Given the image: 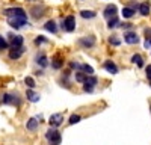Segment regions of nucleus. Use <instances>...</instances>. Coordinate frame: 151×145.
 I'll list each match as a JSON object with an SVG mask.
<instances>
[{"mask_svg": "<svg viewBox=\"0 0 151 145\" xmlns=\"http://www.w3.org/2000/svg\"><path fill=\"white\" fill-rule=\"evenodd\" d=\"M83 91L85 92H92L94 86H92V85H88V83H83Z\"/></svg>", "mask_w": 151, "mask_h": 145, "instance_id": "72a5a7b5", "label": "nucleus"}, {"mask_svg": "<svg viewBox=\"0 0 151 145\" xmlns=\"http://www.w3.org/2000/svg\"><path fill=\"white\" fill-rule=\"evenodd\" d=\"M118 26H119V20H118L116 15L107 20V27H109V29H115V27H118Z\"/></svg>", "mask_w": 151, "mask_h": 145, "instance_id": "4be33fe9", "label": "nucleus"}, {"mask_svg": "<svg viewBox=\"0 0 151 145\" xmlns=\"http://www.w3.org/2000/svg\"><path fill=\"white\" fill-rule=\"evenodd\" d=\"M45 139L50 142V145H59L62 142V136H60V131L56 127H52L50 130H47L45 133Z\"/></svg>", "mask_w": 151, "mask_h": 145, "instance_id": "f257e3e1", "label": "nucleus"}, {"mask_svg": "<svg viewBox=\"0 0 151 145\" xmlns=\"http://www.w3.org/2000/svg\"><path fill=\"white\" fill-rule=\"evenodd\" d=\"M150 12H151V6H150L148 2H144V3L139 5V14H141L142 17H148Z\"/></svg>", "mask_w": 151, "mask_h": 145, "instance_id": "a211bd4d", "label": "nucleus"}, {"mask_svg": "<svg viewBox=\"0 0 151 145\" xmlns=\"http://www.w3.org/2000/svg\"><path fill=\"white\" fill-rule=\"evenodd\" d=\"M48 123L52 127H59L62 123H64V113H53L52 116L48 118Z\"/></svg>", "mask_w": 151, "mask_h": 145, "instance_id": "1a4fd4ad", "label": "nucleus"}, {"mask_svg": "<svg viewBox=\"0 0 151 145\" xmlns=\"http://www.w3.org/2000/svg\"><path fill=\"white\" fill-rule=\"evenodd\" d=\"M83 83H88V85H92V86H95V85L98 83V79H97L95 76L89 74V76H86V80H85Z\"/></svg>", "mask_w": 151, "mask_h": 145, "instance_id": "393cba45", "label": "nucleus"}, {"mask_svg": "<svg viewBox=\"0 0 151 145\" xmlns=\"http://www.w3.org/2000/svg\"><path fill=\"white\" fill-rule=\"evenodd\" d=\"M62 67H64V57H62L60 55H55L52 57V68L53 70H60Z\"/></svg>", "mask_w": 151, "mask_h": 145, "instance_id": "ddd939ff", "label": "nucleus"}, {"mask_svg": "<svg viewBox=\"0 0 151 145\" xmlns=\"http://www.w3.org/2000/svg\"><path fill=\"white\" fill-rule=\"evenodd\" d=\"M109 42H110L112 45H119V44H121L119 38H118V36H115V35H113V36H109Z\"/></svg>", "mask_w": 151, "mask_h": 145, "instance_id": "2f4dec72", "label": "nucleus"}, {"mask_svg": "<svg viewBox=\"0 0 151 145\" xmlns=\"http://www.w3.org/2000/svg\"><path fill=\"white\" fill-rule=\"evenodd\" d=\"M80 17L82 18H85V20H92V18H95L97 17V12L95 11H80Z\"/></svg>", "mask_w": 151, "mask_h": 145, "instance_id": "412c9836", "label": "nucleus"}, {"mask_svg": "<svg viewBox=\"0 0 151 145\" xmlns=\"http://www.w3.org/2000/svg\"><path fill=\"white\" fill-rule=\"evenodd\" d=\"M35 45H41V44H45V42H48V39L45 38V36L44 35H40V36H36V38H35Z\"/></svg>", "mask_w": 151, "mask_h": 145, "instance_id": "cd10ccee", "label": "nucleus"}, {"mask_svg": "<svg viewBox=\"0 0 151 145\" xmlns=\"http://www.w3.org/2000/svg\"><path fill=\"white\" fill-rule=\"evenodd\" d=\"M35 62L40 65L41 68H45L47 65H48V57L45 56V53L44 52H40L36 56H35Z\"/></svg>", "mask_w": 151, "mask_h": 145, "instance_id": "f8f14e48", "label": "nucleus"}, {"mask_svg": "<svg viewBox=\"0 0 151 145\" xmlns=\"http://www.w3.org/2000/svg\"><path fill=\"white\" fill-rule=\"evenodd\" d=\"M77 42L83 48H92L95 45V38H94V36H83V38H80Z\"/></svg>", "mask_w": 151, "mask_h": 145, "instance_id": "6e6552de", "label": "nucleus"}, {"mask_svg": "<svg viewBox=\"0 0 151 145\" xmlns=\"http://www.w3.org/2000/svg\"><path fill=\"white\" fill-rule=\"evenodd\" d=\"M145 74H147V79L151 80V65H148V67L145 68Z\"/></svg>", "mask_w": 151, "mask_h": 145, "instance_id": "f704fd0d", "label": "nucleus"}, {"mask_svg": "<svg viewBox=\"0 0 151 145\" xmlns=\"http://www.w3.org/2000/svg\"><path fill=\"white\" fill-rule=\"evenodd\" d=\"M124 42H127L130 45L137 44L139 42V36H137V33L133 32V30H127V32H124Z\"/></svg>", "mask_w": 151, "mask_h": 145, "instance_id": "0eeeda50", "label": "nucleus"}, {"mask_svg": "<svg viewBox=\"0 0 151 145\" xmlns=\"http://www.w3.org/2000/svg\"><path fill=\"white\" fill-rule=\"evenodd\" d=\"M86 76H88V74H85L83 71H76V82L83 83V82L86 80Z\"/></svg>", "mask_w": 151, "mask_h": 145, "instance_id": "a878e982", "label": "nucleus"}, {"mask_svg": "<svg viewBox=\"0 0 151 145\" xmlns=\"http://www.w3.org/2000/svg\"><path fill=\"white\" fill-rule=\"evenodd\" d=\"M44 14H45V8L41 5H36V6H33L32 9H30V15L35 18V20H40V18H42L44 17Z\"/></svg>", "mask_w": 151, "mask_h": 145, "instance_id": "9d476101", "label": "nucleus"}, {"mask_svg": "<svg viewBox=\"0 0 151 145\" xmlns=\"http://www.w3.org/2000/svg\"><path fill=\"white\" fill-rule=\"evenodd\" d=\"M11 36V41H9V47H21L24 39H23V36L21 35H9Z\"/></svg>", "mask_w": 151, "mask_h": 145, "instance_id": "4468645a", "label": "nucleus"}, {"mask_svg": "<svg viewBox=\"0 0 151 145\" xmlns=\"http://www.w3.org/2000/svg\"><path fill=\"white\" fill-rule=\"evenodd\" d=\"M38 119L36 118H30L29 121H27V124H26V128L29 130V131H36V128H38Z\"/></svg>", "mask_w": 151, "mask_h": 145, "instance_id": "aec40b11", "label": "nucleus"}, {"mask_svg": "<svg viewBox=\"0 0 151 145\" xmlns=\"http://www.w3.org/2000/svg\"><path fill=\"white\" fill-rule=\"evenodd\" d=\"M144 45H145V48H150V47H151V45H150V42H148V39L145 41V44H144Z\"/></svg>", "mask_w": 151, "mask_h": 145, "instance_id": "e433bc0d", "label": "nucleus"}, {"mask_svg": "<svg viewBox=\"0 0 151 145\" xmlns=\"http://www.w3.org/2000/svg\"><path fill=\"white\" fill-rule=\"evenodd\" d=\"M103 68L109 72V74H116L118 72V67L115 65V62H112V60H106L103 64Z\"/></svg>", "mask_w": 151, "mask_h": 145, "instance_id": "dca6fc26", "label": "nucleus"}, {"mask_svg": "<svg viewBox=\"0 0 151 145\" xmlns=\"http://www.w3.org/2000/svg\"><path fill=\"white\" fill-rule=\"evenodd\" d=\"M44 29H45L47 32L56 33V32H58V24H56L55 20H48V21H45V24H44Z\"/></svg>", "mask_w": 151, "mask_h": 145, "instance_id": "f3484780", "label": "nucleus"}, {"mask_svg": "<svg viewBox=\"0 0 151 145\" xmlns=\"http://www.w3.org/2000/svg\"><path fill=\"white\" fill-rule=\"evenodd\" d=\"M24 83H26V86L27 88H30V89H33L35 86H36V83H35V80L30 77V76H27L26 79H24Z\"/></svg>", "mask_w": 151, "mask_h": 145, "instance_id": "c756f323", "label": "nucleus"}, {"mask_svg": "<svg viewBox=\"0 0 151 145\" xmlns=\"http://www.w3.org/2000/svg\"><path fill=\"white\" fill-rule=\"evenodd\" d=\"M26 98L30 101V103H38V101H40V98H41V95L40 94H38V92H35L33 89H27L26 91Z\"/></svg>", "mask_w": 151, "mask_h": 145, "instance_id": "2eb2a0df", "label": "nucleus"}, {"mask_svg": "<svg viewBox=\"0 0 151 145\" xmlns=\"http://www.w3.org/2000/svg\"><path fill=\"white\" fill-rule=\"evenodd\" d=\"M139 5H141V3H139V2H134V0L129 2V8H132V9H134V11H136V9L139 11Z\"/></svg>", "mask_w": 151, "mask_h": 145, "instance_id": "473e14b6", "label": "nucleus"}, {"mask_svg": "<svg viewBox=\"0 0 151 145\" xmlns=\"http://www.w3.org/2000/svg\"><path fill=\"white\" fill-rule=\"evenodd\" d=\"M8 23L12 29H21L23 26L27 24V18H18V17H9Z\"/></svg>", "mask_w": 151, "mask_h": 145, "instance_id": "20e7f679", "label": "nucleus"}, {"mask_svg": "<svg viewBox=\"0 0 151 145\" xmlns=\"http://www.w3.org/2000/svg\"><path fill=\"white\" fill-rule=\"evenodd\" d=\"M9 48V42L3 38L2 35H0V52H3V50H8Z\"/></svg>", "mask_w": 151, "mask_h": 145, "instance_id": "bb28decb", "label": "nucleus"}, {"mask_svg": "<svg viewBox=\"0 0 151 145\" xmlns=\"http://www.w3.org/2000/svg\"><path fill=\"white\" fill-rule=\"evenodd\" d=\"M68 67L71 70H76V71H80L82 70V64H79V62H68Z\"/></svg>", "mask_w": 151, "mask_h": 145, "instance_id": "7c9ffc66", "label": "nucleus"}, {"mask_svg": "<svg viewBox=\"0 0 151 145\" xmlns=\"http://www.w3.org/2000/svg\"><path fill=\"white\" fill-rule=\"evenodd\" d=\"M121 14H122V17H124L125 20H130V18H133V17H134L136 11H134V9H132V8H129V6H124V8H122V11H121Z\"/></svg>", "mask_w": 151, "mask_h": 145, "instance_id": "6ab92c4d", "label": "nucleus"}, {"mask_svg": "<svg viewBox=\"0 0 151 145\" xmlns=\"http://www.w3.org/2000/svg\"><path fill=\"white\" fill-rule=\"evenodd\" d=\"M132 64H136L139 68H142V67H144V59H142V56H141V55H133V56H132Z\"/></svg>", "mask_w": 151, "mask_h": 145, "instance_id": "5701e85b", "label": "nucleus"}, {"mask_svg": "<svg viewBox=\"0 0 151 145\" xmlns=\"http://www.w3.org/2000/svg\"><path fill=\"white\" fill-rule=\"evenodd\" d=\"M150 86H151V80H150Z\"/></svg>", "mask_w": 151, "mask_h": 145, "instance_id": "4c0bfd02", "label": "nucleus"}, {"mask_svg": "<svg viewBox=\"0 0 151 145\" xmlns=\"http://www.w3.org/2000/svg\"><path fill=\"white\" fill-rule=\"evenodd\" d=\"M62 29L67 32H74L76 29V17L74 15H67L65 20L62 21Z\"/></svg>", "mask_w": 151, "mask_h": 145, "instance_id": "423d86ee", "label": "nucleus"}, {"mask_svg": "<svg viewBox=\"0 0 151 145\" xmlns=\"http://www.w3.org/2000/svg\"><path fill=\"white\" fill-rule=\"evenodd\" d=\"M3 15L9 17H18V18H27V12L23 8H6L3 9Z\"/></svg>", "mask_w": 151, "mask_h": 145, "instance_id": "f03ea898", "label": "nucleus"}, {"mask_svg": "<svg viewBox=\"0 0 151 145\" xmlns=\"http://www.w3.org/2000/svg\"><path fill=\"white\" fill-rule=\"evenodd\" d=\"M116 12H118V8H116L115 5H107V6L104 8V11H103V15H104L106 20H109V18H112V17H115Z\"/></svg>", "mask_w": 151, "mask_h": 145, "instance_id": "9b49d317", "label": "nucleus"}, {"mask_svg": "<svg viewBox=\"0 0 151 145\" xmlns=\"http://www.w3.org/2000/svg\"><path fill=\"white\" fill-rule=\"evenodd\" d=\"M119 27H122V29H130V27H133V24H130V23H119Z\"/></svg>", "mask_w": 151, "mask_h": 145, "instance_id": "c9c22d12", "label": "nucleus"}, {"mask_svg": "<svg viewBox=\"0 0 151 145\" xmlns=\"http://www.w3.org/2000/svg\"><path fill=\"white\" fill-rule=\"evenodd\" d=\"M150 111H151V106H150Z\"/></svg>", "mask_w": 151, "mask_h": 145, "instance_id": "58836bf2", "label": "nucleus"}, {"mask_svg": "<svg viewBox=\"0 0 151 145\" xmlns=\"http://www.w3.org/2000/svg\"><path fill=\"white\" fill-rule=\"evenodd\" d=\"M80 71H83L85 74H94V68L91 65H88V64H82V70Z\"/></svg>", "mask_w": 151, "mask_h": 145, "instance_id": "c85d7f7f", "label": "nucleus"}, {"mask_svg": "<svg viewBox=\"0 0 151 145\" xmlns=\"http://www.w3.org/2000/svg\"><path fill=\"white\" fill-rule=\"evenodd\" d=\"M24 55V47H11L9 52H8V57L11 60H18L21 56Z\"/></svg>", "mask_w": 151, "mask_h": 145, "instance_id": "39448f33", "label": "nucleus"}, {"mask_svg": "<svg viewBox=\"0 0 151 145\" xmlns=\"http://www.w3.org/2000/svg\"><path fill=\"white\" fill-rule=\"evenodd\" d=\"M80 119H82V116H80V115H77V113H73V115L70 116V119H68V124H70V126H74V124H77Z\"/></svg>", "mask_w": 151, "mask_h": 145, "instance_id": "b1692460", "label": "nucleus"}, {"mask_svg": "<svg viewBox=\"0 0 151 145\" xmlns=\"http://www.w3.org/2000/svg\"><path fill=\"white\" fill-rule=\"evenodd\" d=\"M2 103L3 104H14V106H20L21 100L17 94H3L2 95Z\"/></svg>", "mask_w": 151, "mask_h": 145, "instance_id": "7ed1b4c3", "label": "nucleus"}]
</instances>
